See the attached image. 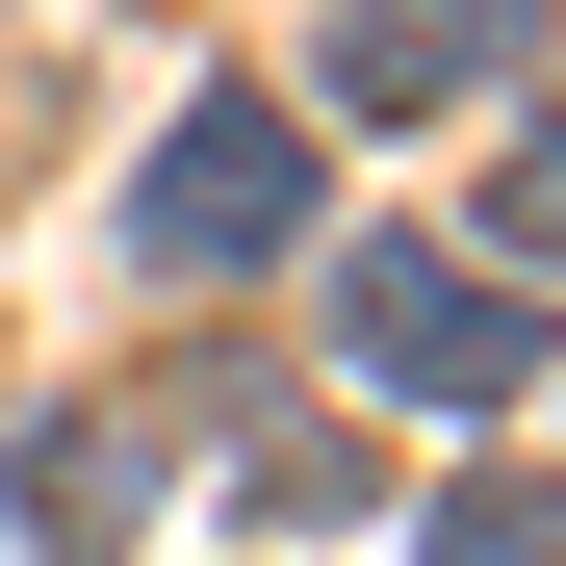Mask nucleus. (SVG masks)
<instances>
[{
  "mask_svg": "<svg viewBox=\"0 0 566 566\" xmlns=\"http://www.w3.org/2000/svg\"><path fill=\"white\" fill-rule=\"evenodd\" d=\"M335 360L387 412H515L541 387V283H490L463 232H335Z\"/></svg>",
  "mask_w": 566,
  "mask_h": 566,
  "instance_id": "obj_1",
  "label": "nucleus"
},
{
  "mask_svg": "<svg viewBox=\"0 0 566 566\" xmlns=\"http://www.w3.org/2000/svg\"><path fill=\"white\" fill-rule=\"evenodd\" d=\"M310 207H335L310 104H180L129 155V283H258V258H310Z\"/></svg>",
  "mask_w": 566,
  "mask_h": 566,
  "instance_id": "obj_2",
  "label": "nucleus"
},
{
  "mask_svg": "<svg viewBox=\"0 0 566 566\" xmlns=\"http://www.w3.org/2000/svg\"><path fill=\"white\" fill-rule=\"evenodd\" d=\"M515 77H541V0H335V129H438Z\"/></svg>",
  "mask_w": 566,
  "mask_h": 566,
  "instance_id": "obj_3",
  "label": "nucleus"
},
{
  "mask_svg": "<svg viewBox=\"0 0 566 566\" xmlns=\"http://www.w3.org/2000/svg\"><path fill=\"white\" fill-rule=\"evenodd\" d=\"M180 490V412H27V463H0V515H27V566H129Z\"/></svg>",
  "mask_w": 566,
  "mask_h": 566,
  "instance_id": "obj_4",
  "label": "nucleus"
},
{
  "mask_svg": "<svg viewBox=\"0 0 566 566\" xmlns=\"http://www.w3.org/2000/svg\"><path fill=\"white\" fill-rule=\"evenodd\" d=\"M412 566H566V490L541 463H463V490L412 515Z\"/></svg>",
  "mask_w": 566,
  "mask_h": 566,
  "instance_id": "obj_5",
  "label": "nucleus"
},
{
  "mask_svg": "<svg viewBox=\"0 0 566 566\" xmlns=\"http://www.w3.org/2000/svg\"><path fill=\"white\" fill-rule=\"evenodd\" d=\"M463 258H490V283H566V104L490 155V232H463Z\"/></svg>",
  "mask_w": 566,
  "mask_h": 566,
  "instance_id": "obj_6",
  "label": "nucleus"
}]
</instances>
